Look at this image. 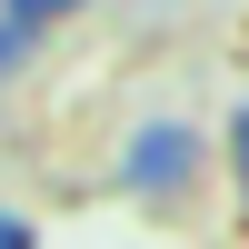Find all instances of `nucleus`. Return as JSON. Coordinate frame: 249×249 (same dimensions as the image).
<instances>
[{"label": "nucleus", "instance_id": "obj_1", "mask_svg": "<svg viewBox=\"0 0 249 249\" xmlns=\"http://www.w3.org/2000/svg\"><path fill=\"white\" fill-rule=\"evenodd\" d=\"M190 170H199V130H179V120H150V130L120 150V190L130 199H170Z\"/></svg>", "mask_w": 249, "mask_h": 249}, {"label": "nucleus", "instance_id": "obj_2", "mask_svg": "<svg viewBox=\"0 0 249 249\" xmlns=\"http://www.w3.org/2000/svg\"><path fill=\"white\" fill-rule=\"evenodd\" d=\"M60 10H80V0H10V20H20V30H50Z\"/></svg>", "mask_w": 249, "mask_h": 249}, {"label": "nucleus", "instance_id": "obj_3", "mask_svg": "<svg viewBox=\"0 0 249 249\" xmlns=\"http://www.w3.org/2000/svg\"><path fill=\"white\" fill-rule=\"evenodd\" d=\"M30 40H40V30H20V20H10V10H0V70H10V60H20V50H30Z\"/></svg>", "mask_w": 249, "mask_h": 249}, {"label": "nucleus", "instance_id": "obj_4", "mask_svg": "<svg viewBox=\"0 0 249 249\" xmlns=\"http://www.w3.org/2000/svg\"><path fill=\"white\" fill-rule=\"evenodd\" d=\"M230 170H239V190H249V110L230 120Z\"/></svg>", "mask_w": 249, "mask_h": 249}, {"label": "nucleus", "instance_id": "obj_5", "mask_svg": "<svg viewBox=\"0 0 249 249\" xmlns=\"http://www.w3.org/2000/svg\"><path fill=\"white\" fill-rule=\"evenodd\" d=\"M0 249H40V239H30V219H0Z\"/></svg>", "mask_w": 249, "mask_h": 249}]
</instances>
